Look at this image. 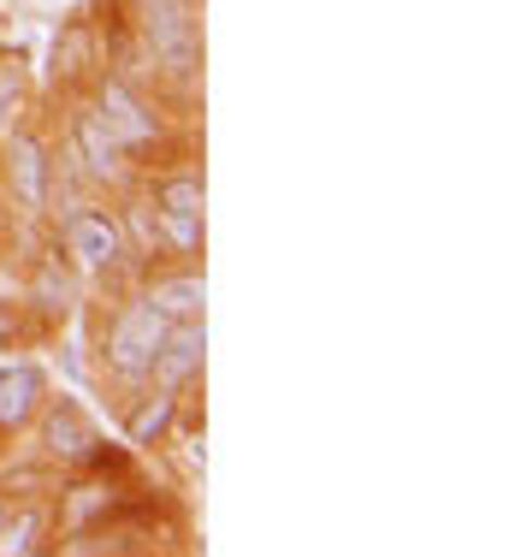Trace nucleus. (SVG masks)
I'll list each match as a JSON object with an SVG mask.
<instances>
[{
    "label": "nucleus",
    "instance_id": "2eb2a0df",
    "mask_svg": "<svg viewBox=\"0 0 509 557\" xmlns=\"http://www.w3.org/2000/svg\"><path fill=\"white\" fill-rule=\"evenodd\" d=\"M18 113H24V77L12 65H0V137L18 125Z\"/></svg>",
    "mask_w": 509,
    "mask_h": 557
},
{
    "label": "nucleus",
    "instance_id": "9d476101",
    "mask_svg": "<svg viewBox=\"0 0 509 557\" xmlns=\"http://www.w3.org/2000/svg\"><path fill=\"white\" fill-rule=\"evenodd\" d=\"M142 297L154 302L166 321H208V278L196 261H172V268H142Z\"/></svg>",
    "mask_w": 509,
    "mask_h": 557
},
{
    "label": "nucleus",
    "instance_id": "f257e3e1",
    "mask_svg": "<svg viewBox=\"0 0 509 557\" xmlns=\"http://www.w3.org/2000/svg\"><path fill=\"white\" fill-rule=\"evenodd\" d=\"M131 42L149 60V77L166 84H196L202 77V18L196 0H125Z\"/></svg>",
    "mask_w": 509,
    "mask_h": 557
},
{
    "label": "nucleus",
    "instance_id": "20e7f679",
    "mask_svg": "<svg viewBox=\"0 0 509 557\" xmlns=\"http://www.w3.org/2000/svg\"><path fill=\"white\" fill-rule=\"evenodd\" d=\"M30 433H36V457L48 462V469H60V474H72V469H96V462L107 457L101 450V428H96V416H89L77 397H53L48 392V404L36 409V421H30Z\"/></svg>",
    "mask_w": 509,
    "mask_h": 557
},
{
    "label": "nucleus",
    "instance_id": "f8f14e48",
    "mask_svg": "<svg viewBox=\"0 0 509 557\" xmlns=\"http://www.w3.org/2000/svg\"><path fill=\"white\" fill-rule=\"evenodd\" d=\"M142 196H149L154 220H208V184L196 166H172L142 178Z\"/></svg>",
    "mask_w": 509,
    "mask_h": 557
},
{
    "label": "nucleus",
    "instance_id": "7ed1b4c3",
    "mask_svg": "<svg viewBox=\"0 0 509 557\" xmlns=\"http://www.w3.org/2000/svg\"><path fill=\"white\" fill-rule=\"evenodd\" d=\"M60 256L84 273V285H89V278H119V273L131 268L119 208H107V202L65 208V214H60Z\"/></svg>",
    "mask_w": 509,
    "mask_h": 557
},
{
    "label": "nucleus",
    "instance_id": "4468645a",
    "mask_svg": "<svg viewBox=\"0 0 509 557\" xmlns=\"http://www.w3.org/2000/svg\"><path fill=\"white\" fill-rule=\"evenodd\" d=\"M48 546H53V504L48 498L7 504V516H0V557H42Z\"/></svg>",
    "mask_w": 509,
    "mask_h": 557
},
{
    "label": "nucleus",
    "instance_id": "39448f33",
    "mask_svg": "<svg viewBox=\"0 0 509 557\" xmlns=\"http://www.w3.org/2000/svg\"><path fill=\"white\" fill-rule=\"evenodd\" d=\"M48 190H53V143L36 125H12L0 137V196H12L24 220L48 214Z\"/></svg>",
    "mask_w": 509,
    "mask_h": 557
},
{
    "label": "nucleus",
    "instance_id": "f03ea898",
    "mask_svg": "<svg viewBox=\"0 0 509 557\" xmlns=\"http://www.w3.org/2000/svg\"><path fill=\"white\" fill-rule=\"evenodd\" d=\"M166 326H172L166 314H160L142 290H131V297L107 314V326H101V368L119 380V386H142V380H149L154 350H160V338H166Z\"/></svg>",
    "mask_w": 509,
    "mask_h": 557
},
{
    "label": "nucleus",
    "instance_id": "9b49d317",
    "mask_svg": "<svg viewBox=\"0 0 509 557\" xmlns=\"http://www.w3.org/2000/svg\"><path fill=\"white\" fill-rule=\"evenodd\" d=\"M178 416H184V392L137 386V397H131V416H125V445H131V450L172 445V433H178Z\"/></svg>",
    "mask_w": 509,
    "mask_h": 557
},
{
    "label": "nucleus",
    "instance_id": "dca6fc26",
    "mask_svg": "<svg viewBox=\"0 0 509 557\" xmlns=\"http://www.w3.org/2000/svg\"><path fill=\"white\" fill-rule=\"evenodd\" d=\"M0 516H7V498H0Z\"/></svg>",
    "mask_w": 509,
    "mask_h": 557
},
{
    "label": "nucleus",
    "instance_id": "0eeeda50",
    "mask_svg": "<svg viewBox=\"0 0 509 557\" xmlns=\"http://www.w3.org/2000/svg\"><path fill=\"white\" fill-rule=\"evenodd\" d=\"M89 101H96V113L107 119V131L125 143V154H131L137 166H142V154H149L154 143L166 137V119L154 113V101L142 96L137 77H125V72H96Z\"/></svg>",
    "mask_w": 509,
    "mask_h": 557
},
{
    "label": "nucleus",
    "instance_id": "6e6552de",
    "mask_svg": "<svg viewBox=\"0 0 509 557\" xmlns=\"http://www.w3.org/2000/svg\"><path fill=\"white\" fill-rule=\"evenodd\" d=\"M202 362H208V321H172L166 338H160V350H154V362H149V380H142V386L196 392V386H202Z\"/></svg>",
    "mask_w": 509,
    "mask_h": 557
},
{
    "label": "nucleus",
    "instance_id": "1a4fd4ad",
    "mask_svg": "<svg viewBox=\"0 0 509 557\" xmlns=\"http://www.w3.org/2000/svg\"><path fill=\"white\" fill-rule=\"evenodd\" d=\"M48 368L36 362V356H12V362H0V440H18V433H30L36 409L48 404Z\"/></svg>",
    "mask_w": 509,
    "mask_h": 557
},
{
    "label": "nucleus",
    "instance_id": "423d86ee",
    "mask_svg": "<svg viewBox=\"0 0 509 557\" xmlns=\"http://www.w3.org/2000/svg\"><path fill=\"white\" fill-rule=\"evenodd\" d=\"M65 154L84 172V184H101V190H131V184H137V161H131L125 143L107 131L96 101H77V108L65 113Z\"/></svg>",
    "mask_w": 509,
    "mask_h": 557
},
{
    "label": "nucleus",
    "instance_id": "ddd939ff",
    "mask_svg": "<svg viewBox=\"0 0 509 557\" xmlns=\"http://www.w3.org/2000/svg\"><path fill=\"white\" fill-rule=\"evenodd\" d=\"M77 290H84V273H77L72 261L53 249V256H42V261L30 268V285H24V309L42 314V321H60V314L77 302Z\"/></svg>",
    "mask_w": 509,
    "mask_h": 557
}]
</instances>
